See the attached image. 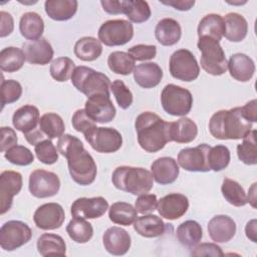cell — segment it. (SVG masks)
<instances>
[{
    "label": "cell",
    "instance_id": "obj_1",
    "mask_svg": "<svg viewBox=\"0 0 257 257\" xmlns=\"http://www.w3.org/2000/svg\"><path fill=\"white\" fill-rule=\"evenodd\" d=\"M57 150L67 160L70 177L76 184L87 186L94 182L96 164L78 138L69 134L62 135L57 142Z\"/></svg>",
    "mask_w": 257,
    "mask_h": 257
},
{
    "label": "cell",
    "instance_id": "obj_2",
    "mask_svg": "<svg viewBox=\"0 0 257 257\" xmlns=\"http://www.w3.org/2000/svg\"><path fill=\"white\" fill-rule=\"evenodd\" d=\"M140 147L148 153H157L171 140V122L152 111L140 113L135 121Z\"/></svg>",
    "mask_w": 257,
    "mask_h": 257
},
{
    "label": "cell",
    "instance_id": "obj_3",
    "mask_svg": "<svg viewBox=\"0 0 257 257\" xmlns=\"http://www.w3.org/2000/svg\"><path fill=\"white\" fill-rule=\"evenodd\" d=\"M210 134L218 140H241L252 131V122L243 115L241 106L216 111L209 121Z\"/></svg>",
    "mask_w": 257,
    "mask_h": 257
},
{
    "label": "cell",
    "instance_id": "obj_4",
    "mask_svg": "<svg viewBox=\"0 0 257 257\" xmlns=\"http://www.w3.org/2000/svg\"><path fill=\"white\" fill-rule=\"evenodd\" d=\"M111 182L116 189L138 196L149 193L154 186L150 171L131 166L117 167L112 173Z\"/></svg>",
    "mask_w": 257,
    "mask_h": 257
},
{
    "label": "cell",
    "instance_id": "obj_5",
    "mask_svg": "<svg viewBox=\"0 0 257 257\" xmlns=\"http://www.w3.org/2000/svg\"><path fill=\"white\" fill-rule=\"evenodd\" d=\"M71 82L73 86L88 97L95 94H104L109 96L111 82L109 78L102 72L96 71L87 66L75 67Z\"/></svg>",
    "mask_w": 257,
    "mask_h": 257
},
{
    "label": "cell",
    "instance_id": "obj_6",
    "mask_svg": "<svg viewBox=\"0 0 257 257\" xmlns=\"http://www.w3.org/2000/svg\"><path fill=\"white\" fill-rule=\"evenodd\" d=\"M197 46L201 51V66L207 73L219 76L227 71L228 61L219 41L211 37H199Z\"/></svg>",
    "mask_w": 257,
    "mask_h": 257
},
{
    "label": "cell",
    "instance_id": "obj_7",
    "mask_svg": "<svg viewBox=\"0 0 257 257\" xmlns=\"http://www.w3.org/2000/svg\"><path fill=\"white\" fill-rule=\"evenodd\" d=\"M161 103L164 110L169 114L185 116L192 109L193 96L187 88L169 83L162 90Z\"/></svg>",
    "mask_w": 257,
    "mask_h": 257
},
{
    "label": "cell",
    "instance_id": "obj_8",
    "mask_svg": "<svg viewBox=\"0 0 257 257\" xmlns=\"http://www.w3.org/2000/svg\"><path fill=\"white\" fill-rule=\"evenodd\" d=\"M97 34L98 40L106 46L124 45L134 36V26L124 19L107 20L100 25Z\"/></svg>",
    "mask_w": 257,
    "mask_h": 257
},
{
    "label": "cell",
    "instance_id": "obj_9",
    "mask_svg": "<svg viewBox=\"0 0 257 257\" xmlns=\"http://www.w3.org/2000/svg\"><path fill=\"white\" fill-rule=\"evenodd\" d=\"M84 139L94 151L102 154L114 153L122 146V137L113 127L95 125L84 134Z\"/></svg>",
    "mask_w": 257,
    "mask_h": 257
},
{
    "label": "cell",
    "instance_id": "obj_10",
    "mask_svg": "<svg viewBox=\"0 0 257 257\" xmlns=\"http://www.w3.org/2000/svg\"><path fill=\"white\" fill-rule=\"evenodd\" d=\"M169 70L174 78L186 82L197 79L200 74V66L197 59L188 49L176 50L171 55Z\"/></svg>",
    "mask_w": 257,
    "mask_h": 257
},
{
    "label": "cell",
    "instance_id": "obj_11",
    "mask_svg": "<svg viewBox=\"0 0 257 257\" xmlns=\"http://www.w3.org/2000/svg\"><path fill=\"white\" fill-rule=\"evenodd\" d=\"M32 237L30 227L18 220L4 223L0 229V246L5 251H13L28 243Z\"/></svg>",
    "mask_w": 257,
    "mask_h": 257
},
{
    "label": "cell",
    "instance_id": "obj_12",
    "mask_svg": "<svg viewBox=\"0 0 257 257\" xmlns=\"http://www.w3.org/2000/svg\"><path fill=\"white\" fill-rule=\"evenodd\" d=\"M28 188L30 194L36 198H49L58 193L60 189V180L53 172L37 169L29 176Z\"/></svg>",
    "mask_w": 257,
    "mask_h": 257
},
{
    "label": "cell",
    "instance_id": "obj_13",
    "mask_svg": "<svg viewBox=\"0 0 257 257\" xmlns=\"http://www.w3.org/2000/svg\"><path fill=\"white\" fill-rule=\"evenodd\" d=\"M210 146L201 144L194 148L182 149L178 154V164L188 172H209L208 153Z\"/></svg>",
    "mask_w": 257,
    "mask_h": 257
},
{
    "label": "cell",
    "instance_id": "obj_14",
    "mask_svg": "<svg viewBox=\"0 0 257 257\" xmlns=\"http://www.w3.org/2000/svg\"><path fill=\"white\" fill-rule=\"evenodd\" d=\"M65 220L64 209L58 203H46L39 206L33 215V221L41 230H55Z\"/></svg>",
    "mask_w": 257,
    "mask_h": 257
},
{
    "label": "cell",
    "instance_id": "obj_15",
    "mask_svg": "<svg viewBox=\"0 0 257 257\" xmlns=\"http://www.w3.org/2000/svg\"><path fill=\"white\" fill-rule=\"evenodd\" d=\"M87 115L94 121L106 123L115 116V107L109 96L104 94H95L87 98L84 107Z\"/></svg>",
    "mask_w": 257,
    "mask_h": 257
},
{
    "label": "cell",
    "instance_id": "obj_16",
    "mask_svg": "<svg viewBox=\"0 0 257 257\" xmlns=\"http://www.w3.org/2000/svg\"><path fill=\"white\" fill-rule=\"evenodd\" d=\"M22 176L15 171H3L0 175V201L1 215L10 210L13 197L22 189Z\"/></svg>",
    "mask_w": 257,
    "mask_h": 257
},
{
    "label": "cell",
    "instance_id": "obj_17",
    "mask_svg": "<svg viewBox=\"0 0 257 257\" xmlns=\"http://www.w3.org/2000/svg\"><path fill=\"white\" fill-rule=\"evenodd\" d=\"M107 209L108 203L103 197H82L72 203L70 212L73 218L95 219L104 215Z\"/></svg>",
    "mask_w": 257,
    "mask_h": 257
},
{
    "label": "cell",
    "instance_id": "obj_18",
    "mask_svg": "<svg viewBox=\"0 0 257 257\" xmlns=\"http://www.w3.org/2000/svg\"><path fill=\"white\" fill-rule=\"evenodd\" d=\"M189 209L188 198L179 193L164 196L158 201L157 210L161 217L168 220H177L185 215Z\"/></svg>",
    "mask_w": 257,
    "mask_h": 257
},
{
    "label": "cell",
    "instance_id": "obj_19",
    "mask_svg": "<svg viewBox=\"0 0 257 257\" xmlns=\"http://www.w3.org/2000/svg\"><path fill=\"white\" fill-rule=\"evenodd\" d=\"M102 243L104 249L111 255H124L131 248L132 239L127 231L120 227L108 228L102 236Z\"/></svg>",
    "mask_w": 257,
    "mask_h": 257
},
{
    "label": "cell",
    "instance_id": "obj_20",
    "mask_svg": "<svg viewBox=\"0 0 257 257\" xmlns=\"http://www.w3.org/2000/svg\"><path fill=\"white\" fill-rule=\"evenodd\" d=\"M22 50L29 63L38 65L48 64L54 54L51 44L43 37L23 43Z\"/></svg>",
    "mask_w": 257,
    "mask_h": 257
},
{
    "label": "cell",
    "instance_id": "obj_21",
    "mask_svg": "<svg viewBox=\"0 0 257 257\" xmlns=\"http://www.w3.org/2000/svg\"><path fill=\"white\" fill-rule=\"evenodd\" d=\"M207 229L214 242L226 243L235 236L236 223L227 215H216L209 221Z\"/></svg>",
    "mask_w": 257,
    "mask_h": 257
},
{
    "label": "cell",
    "instance_id": "obj_22",
    "mask_svg": "<svg viewBox=\"0 0 257 257\" xmlns=\"http://www.w3.org/2000/svg\"><path fill=\"white\" fill-rule=\"evenodd\" d=\"M151 171L154 180L161 185L174 183L180 174L177 161L171 157H162L154 161Z\"/></svg>",
    "mask_w": 257,
    "mask_h": 257
},
{
    "label": "cell",
    "instance_id": "obj_23",
    "mask_svg": "<svg viewBox=\"0 0 257 257\" xmlns=\"http://www.w3.org/2000/svg\"><path fill=\"white\" fill-rule=\"evenodd\" d=\"M40 120L39 110L32 104H25L15 110L12 116L13 126L26 135L37 130Z\"/></svg>",
    "mask_w": 257,
    "mask_h": 257
},
{
    "label": "cell",
    "instance_id": "obj_24",
    "mask_svg": "<svg viewBox=\"0 0 257 257\" xmlns=\"http://www.w3.org/2000/svg\"><path fill=\"white\" fill-rule=\"evenodd\" d=\"M230 75L238 81H249L255 72V63L251 57L244 53H235L228 61Z\"/></svg>",
    "mask_w": 257,
    "mask_h": 257
},
{
    "label": "cell",
    "instance_id": "obj_25",
    "mask_svg": "<svg viewBox=\"0 0 257 257\" xmlns=\"http://www.w3.org/2000/svg\"><path fill=\"white\" fill-rule=\"evenodd\" d=\"M134 79L143 88L157 86L163 78V70L158 63L146 62L137 65L133 71Z\"/></svg>",
    "mask_w": 257,
    "mask_h": 257
},
{
    "label": "cell",
    "instance_id": "obj_26",
    "mask_svg": "<svg viewBox=\"0 0 257 257\" xmlns=\"http://www.w3.org/2000/svg\"><path fill=\"white\" fill-rule=\"evenodd\" d=\"M182 35V28L179 22L173 18L161 19L155 29V36L158 42L164 46H172L179 42Z\"/></svg>",
    "mask_w": 257,
    "mask_h": 257
},
{
    "label": "cell",
    "instance_id": "obj_27",
    "mask_svg": "<svg viewBox=\"0 0 257 257\" xmlns=\"http://www.w3.org/2000/svg\"><path fill=\"white\" fill-rule=\"evenodd\" d=\"M134 229L145 238H156L165 233L166 224L159 216L149 214L138 217L134 222Z\"/></svg>",
    "mask_w": 257,
    "mask_h": 257
},
{
    "label": "cell",
    "instance_id": "obj_28",
    "mask_svg": "<svg viewBox=\"0 0 257 257\" xmlns=\"http://www.w3.org/2000/svg\"><path fill=\"white\" fill-rule=\"evenodd\" d=\"M76 0H47L44 3L45 12L49 18L55 21L71 19L77 11Z\"/></svg>",
    "mask_w": 257,
    "mask_h": 257
},
{
    "label": "cell",
    "instance_id": "obj_29",
    "mask_svg": "<svg viewBox=\"0 0 257 257\" xmlns=\"http://www.w3.org/2000/svg\"><path fill=\"white\" fill-rule=\"evenodd\" d=\"M225 23L224 36L231 42L242 41L248 32L247 20L239 13L230 12L223 17Z\"/></svg>",
    "mask_w": 257,
    "mask_h": 257
},
{
    "label": "cell",
    "instance_id": "obj_30",
    "mask_svg": "<svg viewBox=\"0 0 257 257\" xmlns=\"http://www.w3.org/2000/svg\"><path fill=\"white\" fill-rule=\"evenodd\" d=\"M19 30L21 35L29 41L41 38L44 31V21L36 12L24 13L19 21Z\"/></svg>",
    "mask_w": 257,
    "mask_h": 257
},
{
    "label": "cell",
    "instance_id": "obj_31",
    "mask_svg": "<svg viewBox=\"0 0 257 257\" xmlns=\"http://www.w3.org/2000/svg\"><path fill=\"white\" fill-rule=\"evenodd\" d=\"M198 135L197 124L189 117L183 116L171 122V140L179 144L193 142Z\"/></svg>",
    "mask_w": 257,
    "mask_h": 257
},
{
    "label": "cell",
    "instance_id": "obj_32",
    "mask_svg": "<svg viewBox=\"0 0 257 257\" xmlns=\"http://www.w3.org/2000/svg\"><path fill=\"white\" fill-rule=\"evenodd\" d=\"M197 32L199 37L206 36L220 41L225 33V23L223 17L215 13L204 16L199 22Z\"/></svg>",
    "mask_w": 257,
    "mask_h": 257
},
{
    "label": "cell",
    "instance_id": "obj_33",
    "mask_svg": "<svg viewBox=\"0 0 257 257\" xmlns=\"http://www.w3.org/2000/svg\"><path fill=\"white\" fill-rule=\"evenodd\" d=\"M37 250L41 256H65L66 244L63 238L57 234L44 233L37 239Z\"/></svg>",
    "mask_w": 257,
    "mask_h": 257
},
{
    "label": "cell",
    "instance_id": "obj_34",
    "mask_svg": "<svg viewBox=\"0 0 257 257\" xmlns=\"http://www.w3.org/2000/svg\"><path fill=\"white\" fill-rule=\"evenodd\" d=\"M176 237L183 246L193 248L201 241L203 237V229L198 222L188 220L179 225L177 228Z\"/></svg>",
    "mask_w": 257,
    "mask_h": 257
},
{
    "label": "cell",
    "instance_id": "obj_35",
    "mask_svg": "<svg viewBox=\"0 0 257 257\" xmlns=\"http://www.w3.org/2000/svg\"><path fill=\"white\" fill-rule=\"evenodd\" d=\"M101 52V42L91 36L81 37L74 44V54L82 61H93L100 56Z\"/></svg>",
    "mask_w": 257,
    "mask_h": 257
},
{
    "label": "cell",
    "instance_id": "obj_36",
    "mask_svg": "<svg viewBox=\"0 0 257 257\" xmlns=\"http://www.w3.org/2000/svg\"><path fill=\"white\" fill-rule=\"evenodd\" d=\"M108 217L114 224L130 226L137 220L138 212L130 203L115 202L108 209Z\"/></svg>",
    "mask_w": 257,
    "mask_h": 257
},
{
    "label": "cell",
    "instance_id": "obj_37",
    "mask_svg": "<svg viewBox=\"0 0 257 257\" xmlns=\"http://www.w3.org/2000/svg\"><path fill=\"white\" fill-rule=\"evenodd\" d=\"M25 60L23 50L18 47H5L0 52V68L8 73L16 72L22 68Z\"/></svg>",
    "mask_w": 257,
    "mask_h": 257
},
{
    "label": "cell",
    "instance_id": "obj_38",
    "mask_svg": "<svg viewBox=\"0 0 257 257\" xmlns=\"http://www.w3.org/2000/svg\"><path fill=\"white\" fill-rule=\"evenodd\" d=\"M221 192L225 200L235 207H243L248 203L247 195L243 187L232 179L225 178L223 180Z\"/></svg>",
    "mask_w": 257,
    "mask_h": 257
},
{
    "label": "cell",
    "instance_id": "obj_39",
    "mask_svg": "<svg viewBox=\"0 0 257 257\" xmlns=\"http://www.w3.org/2000/svg\"><path fill=\"white\" fill-rule=\"evenodd\" d=\"M66 232L72 241L83 244L91 239L93 228L89 222L85 221V219L73 218L67 224Z\"/></svg>",
    "mask_w": 257,
    "mask_h": 257
},
{
    "label": "cell",
    "instance_id": "obj_40",
    "mask_svg": "<svg viewBox=\"0 0 257 257\" xmlns=\"http://www.w3.org/2000/svg\"><path fill=\"white\" fill-rule=\"evenodd\" d=\"M40 131L50 140L60 138L65 131L62 117L55 112L44 113L39 120Z\"/></svg>",
    "mask_w": 257,
    "mask_h": 257
},
{
    "label": "cell",
    "instance_id": "obj_41",
    "mask_svg": "<svg viewBox=\"0 0 257 257\" xmlns=\"http://www.w3.org/2000/svg\"><path fill=\"white\" fill-rule=\"evenodd\" d=\"M108 68L120 75H128L135 69V59L126 52L113 51L108 55L107 58Z\"/></svg>",
    "mask_w": 257,
    "mask_h": 257
},
{
    "label": "cell",
    "instance_id": "obj_42",
    "mask_svg": "<svg viewBox=\"0 0 257 257\" xmlns=\"http://www.w3.org/2000/svg\"><path fill=\"white\" fill-rule=\"evenodd\" d=\"M237 156L239 160L248 166L257 164V147L256 131L252 130L245 138L242 144L237 146Z\"/></svg>",
    "mask_w": 257,
    "mask_h": 257
},
{
    "label": "cell",
    "instance_id": "obj_43",
    "mask_svg": "<svg viewBox=\"0 0 257 257\" xmlns=\"http://www.w3.org/2000/svg\"><path fill=\"white\" fill-rule=\"evenodd\" d=\"M123 14H125L128 20L134 23L146 22L152 14L148 2L142 0L123 1Z\"/></svg>",
    "mask_w": 257,
    "mask_h": 257
},
{
    "label": "cell",
    "instance_id": "obj_44",
    "mask_svg": "<svg viewBox=\"0 0 257 257\" xmlns=\"http://www.w3.org/2000/svg\"><path fill=\"white\" fill-rule=\"evenodd\" d=\"M231 155L230 151L226 146L217 145L211 147L208 153V164L210 170L214 172H220L228 167L230 163Z\"/></svg>",
    "mask_w": 257,
    "mask_h": 257
},
{
    "label": "cell",
    "instance_id": "obj_45",
    "mask_svg": "<svg viewBox=\"0 0 257 257\" xmlns=\"http://www.w3.org/2000/svg\"><path fill=\"white\" fill-rule=\"evenodd\" d=\"M74 69L75 64L72 59L65 56L58 57L50 64V75L56 81L63 82L71 78Z\"/></svg>",
    "mask_w": 257,
    "mask_h": 257
},
{
    "label": "cell",
    "instance_id": "obj_46",
    "mask_svg": "<svg viewBox=\"0 0 257 257\" xmlns=\"http://www.w3.org/2000/svg\"><path fill=\"white\" fill-rule=\"evenodd\" d=\"M4 157L9 163L17 166H28L34 162L32 152L28 148L20 145H15L8 149L4 153Z\"/></svg>",
    "mask_w": 257,
    "mask_h": 257
},
{
    "label": "cell",
    "instance_id": "obj_47",
    "mask_svg": "<svg viewBox=\"0 0 257 257\" xmlns=\"http://www.w3.org/2000/svg\"><path fill=\"white\" fill-rule=\"evenodd\" d=\"M36 158L44 165H52L58 161V150L49 139H44L34 146Z\"/></svg>",
    "mask_w": 257,
    "mask_h": 257
},
{
    "label": "cell",
    "instance_id": "obj_48",
    "mask_svg": "<svg viewBox=\"0 0 257 257\" xmlns=\"http://www.w3.org/2000/svg\"><path fill=\"white\" fill-rule=\"evenodd\" d=\"M22 94L21 84L13 79H2L1 81V102L2 108L5 104L17 101Z\"/></svg>",
    "mask_w": 257,
    "mask_h": 257
},
{
    "label": "cell",
    "instance_id": "obj_49",
    "mask_svg": "<svg viewBox=\"0 0 257 257\" xmlns=\"http://www.w3.org/2000/svg\"><path fill=\"white\" fill-rule=\"evenodd\" d=\"M110 89H111L112 94L114 95L115 100L120 108L126 109L132 105L133 100H134L133 93L122 80L115 79L111 83Z\"/></svg>",
    "mask_w": 257,
    "mask_h": 257
},
{
    "label": "cell",
    "instance_id": "obj_50",
    "mask_svg": "<svg viewBox=\"0 0 257 257\" xmlns=\"http://www.w3.org/2000/svg\"><path fill=\"white\" fill-rule=\"evenodd\" d=\"M127 53L135 59V61L151 60L156 57L157 47L155 45L137 44L128 48Z\"/></svg>",
    "mask_w": 257,
    "mask_h": 257
},
{
    "label": "cell",
    "instance_id": "obj_51",
    "mask_svg": "<svg viewBox=\"0 0 257 257\" xmlns=\"http://www.w3.org/2000/svg\"><path fill=\"white\" fill-rule=\"evenodd\" d=\"M71 123L73 128L78 132V133H82L83 135L89 131L91 127L95 126V122L87 115L85 109L80 108L77 109L71 118Z\"/></svg>",
    "mask_w": 257,
    "mask_h": 257
},
{
    "label": "cell",
    "instance_id": "obj_52",
    "mask_svg": "<svg viewBox=\"0 0 257 257\" xmlns=\"http://www.w3.org/2000/svg\"><path fill=\"white\" fill-rule=\"evenodd\" d=\"M158 200L157 196L154 194H143L138 197L135 202V208L138 213L148 214L157 210Z\"/></svg>",
    "mask_w": 257,
    "mask_h": 257
},
{
    "label": "cell",
    "instance_id": "obj_53",
    "mask_svg": "<svg viewBox=\"0 0 257 257\" xmlns=\"http://www.w3.org/2000/svg\"><path fill=\"white\" fill-rule=\"evenodd\" d=\"M192 256H214V257H222L224 253L220 246L215 243H201L194 246L191 251Z\"/></svg>",
    "mask_w": 257,
    "mask_h": 257
},
{
    "label": "cell",
    "instance_id": "obj_54",
    "mask_svg": "<svg viewBox=\"0 0 257 257\" xmlns=\"http://www.w3.org/2000/svg\"><path fill=\"white\" fill-rule=\"evenodd\" d=\"M18 138L15 131L9 126L1 127V152H6L11 147L17 145Z\"/></svg>",
    "mask_w": 257,
    "mask_h": 257
},
{
    "label": "cell",
    "instance_id": "obj_55",
    "mask_svg": "<svg viewBox=\"0 0 257 257\" xmlns=\"http://www.w3.org/2000/svg\"><path fill=\"white\" fill-rule=\"evenodd\" d=\"M14 28L13 17L10 13L1 11L0 12V37H6L10 35Z\"/></svg>",
    "mask_w": 257,
    "mask_h": 257
},
{
    "label": "cell",
    "instance_id": "obj_56",
    "mask_svg": "<svg viewBox=\"0 0 257 257\" xmlns=\"http://www.w3.org/2000/svg\"><path fill=\"white\" fill-rule=\"evenodd\" d=\"M100 4L102 6V9L108 13V14H123L124 8H123V1H107V0H101Z\"/></svg>",
    "mask_w": 257,
    "mask_h": 257
},
{
    "label": "cell",
    "instance_id": "obj_57",
    "mask_svg": "<svg viewBox=\"0 0 257 257\" xmlns=\"http://www.w3.org/2000/svg\"><path fill=\"white\" fill-rule=\"evenodd\" d=\"M243 115L248 119L250 122L257 121V101L256 99H252L248 101L244 106H241Z\"/></svg>",
    "mask_w": 257,
    "mask_h": 257
},
{
    "label": "cell",
    "instance_id": "obj_58",
    "mask_svg": "<svg viewBox=\"0 0 257 257\" xmlns=\"http://www.w3.org/2000/svg\"><path fill=\"white\" fill-rule=\"evenodd\" d=\"M160 2L162 4L172 6L175 9L180 10V11H188V10H190L195 5V1H192V0H189V1L172 0V1H160Z\"/></svg>",
    "mask_w": 257,
    "mask_h": 257
},
{
    "label": "cell",
    "instance_id": "obj_59",
    "mask_svg": "<svg viewBox=\"0 0 257 257\" xmlns=\"http://www.w3.org/2000/svg\"><path fill=\"white\" fill-rule=\"evenodd\" d=\"M256 225H257V221L255 219L250 220L246 226H245V233L248 239H250L252 242L256 243L257 242V238H256Z\"/></svg>",
    "mask_w": 257,
    "mask_h": 257
},
{
    "label": "cell",
    "instance_id": "obj_60",
    "mask_svg": "<svg viewBox=\"0 0 257 257\" xmlns=\"http://www.w3.org/2000/svg\"><path fill=\"white\" fill-rule=\"evenodd\" d=\"M255 188H256V183H254V184L252 185V187H251L250 190H249V195H248V197H249V196H252V199H250L249 203L252 205L253 208L256 207V205H255V201H256V198H255Z\"/></svg>",
    "mask_w": 257,
    "mask_h": 257
}]
</instances>
